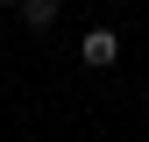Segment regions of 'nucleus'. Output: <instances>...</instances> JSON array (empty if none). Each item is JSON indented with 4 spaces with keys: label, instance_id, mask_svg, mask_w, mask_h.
<instances>
[{
    "label": "nucleus",
    "instance_id": "7ed1b4c3",
    "mask_svg": "<svg viewBox=\"0 0 149 142\" xmlns=\"http://www.w3.org/2000/svg\"><path fill=\"white\" fill-rule=\"evenodd\" d=\"M0 7H22V0H0Z\"/></svg>",
    "mask_w": 149,
    "mask_h": 142
},
{
    "label": "nucleus",
    "instance_id": "f257e3e1",
    "mask_svg": "<svg viewBox=\"0 0 149 142\" xmlns=\"http://www.w3.org/2000/svg\"><path fill=\"white\" fill-rule=\"evenodd\" d=\"M78 57H85L92 71H107V64H114V57H121V36H114V29H92V36H85V43H78Z\"/></svg>",
    "mask_w": 149,
    "mask_h": 142
},
{
    "label": "nucleus",
    "instance_id": "f03ea898",
    "mask_svg": "<svg viewBox=\"0 0 149 142\" xmlns=\"http://www.w3.org/2000/svg\"><path fill=\"white\" fill-rule=\"evenodd\" d=\"M57 7H64V0H22V22H29V29H50Z\"/></svg>",
    "mask_w": 149,
    "mask_h": 142
}]
</instances>
